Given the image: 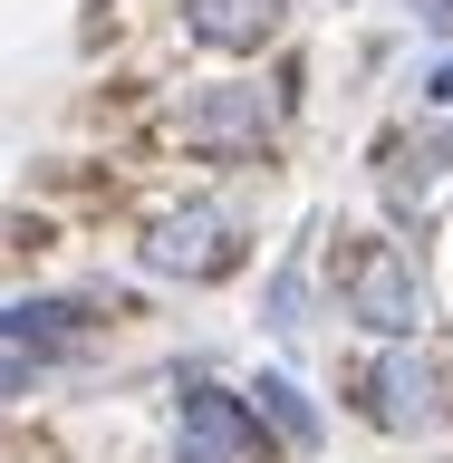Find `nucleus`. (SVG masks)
I'll return each instance as SVG.
<instances>
[{"label": "nucleus", "instance_id": "obj_11", "mask_svg": "<svg viewBox=\"0 0 453 463\" xmlns=\"http://www.w3.org/2000/svg\"><path fill=\"white\" fill-rule=\"evenodd\" d=\"M415 97H425V116H453V49H434V58H425Z\"/></svg>", "mask_w": 453, "mask_h": 463}, {"label": "nucleus", "instance_id": "obj_6", "mask_svg": "<svg viewBox=\"0 0 453 463\" xmlns=\"http://www.w3.org/2000/svg\"><path fill=\"white\" fill-rule=\"evenodd\" d=\"M367 184H376V213L396 232L425 241L434 203L453 194V116H405V126H376L367 136Z\"/></svg>", "mask_w": 453, "mask_h": 463}, {"label": "nucleus", "instance_id": "obj_9", "mask_svg": "<svg viewBox=\"0 0 453 463\" xmlns=\"http://www.w3.org/2000/svg\"><path fill=\"white\" fill-rule=\"evenodd\" d=\"M289 29V0H184V39L212 58H251Z\"/></svg>", "mask_w": 453, "mask_h": 463}, {"label": "nucleus", "instance_id": "obj_10", "mask_svg": "<svg viewBox=\"0 0 453 463\" xmlns=\"http://www.w3.org/2000/svg\"><path fill=\"white\" fill-rule=\"evenodd\" d=\"M318 309H328V299H318L309 251H280V260H270V280H260V338H270V347H299L318 328Z\"/></svg>", "mask_w": 453, "mask_h": 463}, {"label": "nucleus", "instance_id": "obj_3", "mask_svg": "<svg viewBox=\"0 0 453 463\" xmlns=\"http://www.w3.org/2000/svg\"><path fill=\"white\" fill-rule=\"evenodd\" d=\"M136 270L165 289H222L251 270V213L222 194H184V203H155L136 222Z\"/></svg>", "mask_w": 453, "mask_h": 463}, {"label": "nucleus", "instance_id": "obj_1", "mask_svg": "<svg viewBox=\"0 0 453 463\" xmlns=\"http://www.w3.org/2000/svg\"><path fill=\"white\" fill-rule=\"evenodd\" d=\"M318 299H328V318H347L367 347H405V338L434 328V260H425L415 232L367 222V232H347L338 251H328Z\"/></svg>", "mask_w": 453, "mask_h": 463}, {"label": "nucleus", "instance_id": "obj_8", "mask_svg": "<svg viewBox=\"0 0 453 463\" xmlns=\"http://www.w3.org/2000/svg\"><path fill=\"white\" fill-rule=\"evenodd\" d=\"M241 396H251V415L270 425V444H280V454H309V463L328 454V405L299 386V367H289V357H270V367H260Z\"/></svg>", "mask_w": 453, "mask_h": 463}, {"label": "nucleus", "instance_id": "obj_5", "mask_svg": "<svg viewBox=\"0 0 453 463\" xmlns=\"http://www.w3.org/2000/svg\"><path fill=\"white\" fill-rule=\"evenodd\" d=\"M165 126H174L184 155H203V165H270L289 107L270 97V78H203V87H184L165 107Z\"/></svg>", "mask_w": 453, "mask_h": 463}, {"label": "nucleus", "instance_id": "obj_12", "mask_svg": "<svg viewBox=\"0 0 453 463\" xmlns=\"http://www.w3.org/2000/svg\"><path fill=\"white\" fill-rule=\"evenodd\" d=\"M415 20H425L434 39H444V49H453V0H415Z\"/></svg>", "mask_w": 453, "mask_h": 463}, {"label": "nucleus", "instance_id": "obj_2", "mask_svg": "<svg viewBox=\"0 0 453 463\" xmlns=\"http://www.w3.org/2000/svg\"><path fill=\"white\" fill-rule=\"evenodd\" d=\"M338 405L367 434H386V444H434V434H453V367L434 357L425 338L357 347L347 376H338Z\"/></svg>", "mask_w": 453, "mask_h": 463}, {"label": "nucleus", "instance_id": "obj_7", "mask_svg": "<svg viewBox=\"0 0 453 463\" xmlns=\"http://www.w3.org/2000/svg\"><path fill=\"white\" fill-rule=\"evenodd\" d=\"M97 338H107V289H29V299H0V347H20V357L87 367Z\"/></svg>", "mask_w": 453, "mask_h": 463}, {"label": "nucleus", "instance_id": "obj_4", "mask_svg": "<svg viewBox=\"0 0 453 463\" xmlns=\"http://www.w3.org/2000/svg\"><path fill=\"white\" fill-rule=\"evenodd\" d=\"M165 463H280V444H270V425L251 415V396H241L212 357H174Z\"/></svg>", "mask_w": 453, "mask_h": 463}]
</instances>
